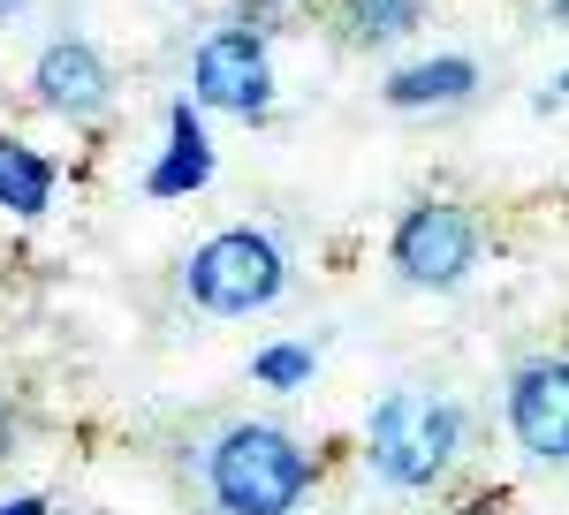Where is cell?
Listing matches in <instances>:
<instances>
[{
	"label": "cell",
	"instance_id": "7c38bea8",
	"mask_svg": "<svg viewBox=\"0 0 569 515\" xmlns=\"http://www.w3.org/2000/svg\"><path fill=\"white\" fill-rule=\"evenodd\" d=\"M251 380L273 386V394L305 386V380H311V349H305V342H273V349H259V356H251Z\"/></svg>",
	"mask_w": 569,
	"mask_h": 515
},
{
	"label": "cell",
	"instance_id": "9a60e30c",
	"mask_svg": "<svg viewBox=\"0 0 569 515\" xmlns=\"http://www.w3.org/2000/svg\"><path fill=\"white\" fill-rule=\"evenodd\" d=\"M547 8H555V16H562V23H569V0H547Z\"/></svg>",
	"mask_w": 569,
	"mask_h": 515
},
{
	"label": "cell",
	"instance_id": "4fadbf2b",
	"mask_svg": "<svg viewBox=\"0 0 569 515\" xmlns=\"http://www.w3.org/2000/svg\"><path fill=\"white\" fill-rule=\"evenodd\" d=\"M0 515H46V501H39V493H23V501H0Z\"/></svg>",
	"mask_w": 569,
	"mask_h": 515
},
{
	"label": "cell",
	"instance_id": "5bb4252c",
	"mask_svg": "<svg viewBox=\"0 0 569 515\" xmlns=\"http://www.w3.org/2000/svg\"><path fill=\"white\" fill-rule=\"evenodd\" d=\"M555 99H569V77H562V84H555V91H547V99H539V107H555Z\"/></svg>",
	"mask_w": 569,
	"mask_h": 515
},
{
	"label": "cell",
	"instance_id": "8fae6325",
	"mask_svg": "<svg viewBox=\"0 0 569 515\" xmlns=\"http://www.w3.org/2000/svg\"><path fill=\"white\" fill-rule=\"evenodd\" d=\"M418 16H426V0H342V31L350 46H395L418 31Z\"/></svg>",
	"mask_w": 569,
	"mask_h": 515
},
{
	"label": "cell",
	"instance_id": "9c48e42d",
	"mask_svg": "<svg viewBox=\"0 0 569 515\" xmlns=\"http://www.w3.org/2000/svg\"><path fill=\"white\" fill-rule=\"evenodd\" d=\"M479 91V61L471 53H433V61H410L388 77V107H456Z\"/></svg>",
	"mask_w": 569,
	"mask_h": 515
},
{
	"label": "cell",
	"instance_id": "3957f363",
	"mask_svg": "<svg viewBox=\"0 0 569 515\" xmlns=\"http://www.w3.org/2000/svg\"><path fill=\"white\" fill-rule=\"evenodd\" d=\"M281 281H289V265H281V243L259 235V228H220L206 235L190 265H182V289L198 311H213V319H251L266 303L281 296Z\"/></svg>",
	"mask_w": 569,
	"mask_h": 515
},
{
	"label": "cell",
	"instance_id": "30bf717a",
	"mask_svg": "<svg viewBox=\"0 0 569 515\" xmlns=\"http://www.w3.org/2000/svg\"><path fill=\"white\" fill-rule=\"evenodd\" d=\"M46 205H53V160L16 144V137H0V213L39 220Z\"/></svg>",
	"mask_w": 569,
	"mask_h": 515
},
{
	"label": "cell",
	"instance_id": "8992f818",
	"mask_svg": "<svg viewBox=\"0 0 569 515\" xmlns=\"http://www.w3.org/2000/svg\"><path fill=\"white\" fill-rule=\"evenodd\" d=\"M509 432L531 463H569V356H531L509 380Z\"/></svg>",
	"mask_w": 569,
	"mask_h": 515
},
{
	"label": "cell",
	"instance_id": "277c9868",
	"mask_svg": "<svg viewBox=\"0 0 569 515\" xmlns=\"http://www.w3.org/2000/svg\"><path fill=\"white\" fill-rule=\"evenodd\" d=\"M388 258L410 289H433L440 296V289L471 281V265H479V220L463 213V205H448V198H426V205H410V213L395 220Z\"/></svg>",
	"mask_w": 569,
	"mask_h": 515
},
{
	"label": "cell",
	"instance_id": "e0dca14e",
	"mask_svg": "<svg viewBox=\"0 0 569 515\" xmlns=\"http://www.w3.org/2000/svg\"><path fill=\"white\" fill-rule=\"evenodd\" d=\"M0 447H8V417H0Z\"/></svg>",
	"mask_w": 569,
	"mask_h": 515
},
{
	"label": "cell",
	"instance_id": "52a82bcc",
	"mask_svg": "<svg viewBox=\"0 0 569 515\" xmlns=\"http://www.w3.org/2000/svg\"><path fill=\"white\" fill-rule=\"evenodd\" d=\"M31 91H39L46 114L91 122V114H107V99H114V77H107V61H99L84 39H53V46L39 53V69H31Z\"/></svg>",
	"mask_w": 569,
	"mask_h": 515
},
{
	"label": "cell",
	"instance_id": "ba28073f",
	"mask_svg": "<svg viewBox=\"0 0 569 515\" xmlns=\"http://www.w3.org/2000/svg\"><path fill=\"white\" fill-rule=\"evenodd\" d=\"M206 174H213V137L198 122V107L176 99V107H168V152L152 160L144 190H152V198H190V190H206Z\"/></svg>",
	"mask_w": 569,
	"mask_h": 515
},
{
	"label": "cell",
	"instance_id": "7a4b0ae2",
	"mask_svg": "<svg viewBox=\"0 0 569 515\" xmlns=\"http://www.w3.org/2000/svg\"><path fill=\"white\" fill-rule=\"evenodd\" d=\"M365 447H372V471L388 485L426 493L456 463V447H463V410L448 394H426V386H395L372 410V425H365Z\"/></svg>",
	"mask_w": 569,
	"mask_h": 515
},
{
	"label": "cell",
	"instance_id": "2e32d148",
	"mask_svg": "<svg viewBox=\"0 0 569 515\" xmlns=\"http://www.w3.org/2000/svg\"><path fill=\"white\" fill-rule=\"evenodd\" d=\"M16 8H23V0H0V16H16Z\"/></svg>",
	"mask_w": 569,
	"mask_h": 515
},
{
	"label": "cell",
	"instance_id": "5b68a950",
	"mask_svg": "<svg viewBox=\"0 0 569 515\" xmlns=\"http://www.w3.org/2000/svg\"><path fill=\"white\" fill-rule=\"evenodd\" d=\"M190 99L198 107H220V114H243L259 122L273 107V61H266V39L259 31H213V39L190 53Z\"/></svg>",
	"mask_w": 569,
	"mask_h": 515
},
{
	"label": "cell",
	"instance_id": "6da1fadb",
	"mask_svg": "<svg viewBox=\"0 0 569 515\" xmlns=\"http://www.w3.org/2000/svg\"><path fill=\"white\" fill-rule=\"evenodd\" d=\"M206 485L220 515H297L311 493V455L281 425H228L206 447Z\"/></svg>",
	"mask_w": 569,
	"mask_h": 515
}]
</instances>
